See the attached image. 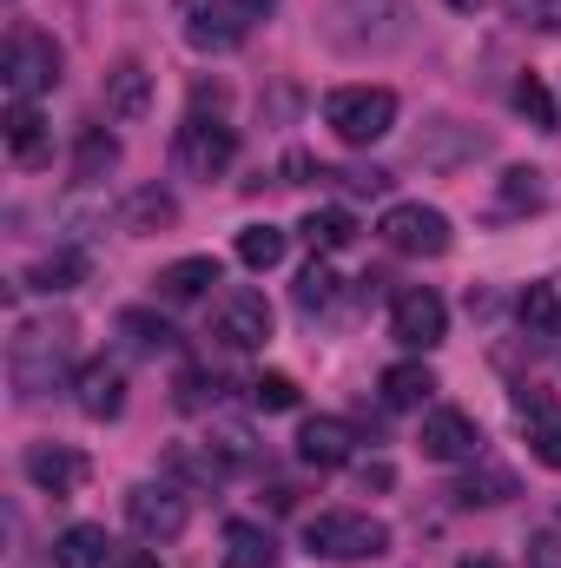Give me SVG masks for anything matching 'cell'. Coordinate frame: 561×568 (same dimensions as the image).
I'll return each instance as SVG.
<instances>
[{"mask_svg": "<svg viewBox=\"0 0 561 568\" xmlns=\"http://www.w3.org/2000/svg\"><path fill=\"white\" fill-rule=\"evenodd\" d=\"M73 344H80V331L67 317H20L13 337H7V377H13V390L20 397L60 390L67 371H73Z\"/></svg>", "mask_w": 561, "mask_h": 568, "instance_id": "obj_1", "label": "cell"}, {"mask_svg": "<svg viewBox=\"0 0 561 568\" xmlns=\"http://www.w3.org/2000/svg\"><path fill=\"white\" fill-rule=\"evenodd\" d=\"M297 232H304V245H310L317 258H330V252H344V245L357 239V219H350L344 205H310Z\"/></svg>", "mask_w": 561, "mask_h": 568, "instance_id": "obj_22", "label": "cell"}, {"mask_svg": "<svg viewBox=\"0 0 561 568\" xmlns=\"http://www.w3.org/2000/svg\"><path fill=\"white\" fill-rule=\"evenodd\" d=\"M113 165H120V140H113L106 126H86L80 145H73V179H80V185H93V179H106Z\"/></svg>", "mask_w": 561, "mask_h": 568, "instance_id": "obj_28", "label": "cell"}, {"mask_svg": "<svg viewBox=\"0 0 561 568\" xmlns=\"http://www.w3.org/2000/svg\"><path fill=\"white\" fill-rule=\"evenodd\" d=\"M324 126L344 145H377L397 126V93L390 87H337L324 100Z\"/></svg>", "mask_w": 561, "mask_h": 568, "instance_id": "obj_4", "label": "cell"}, {"mask_svg": "<svg viewBox=\"0 0 561 568\" xmlns=\"http://www.w3.org/2000/svg\"><path fill=\"white\" fill-rule=\"evenodd\" d=\"M337 179H344L350 192H370V199L390 192V172H384V165H350V172H337Z\"/></svg>", "mask_w": 561, "mask_h": 568, "instance_id": "obj_39", "label": "cell"}, {"mask_svg": "<svg viewBox=\"0 0 561 568\" xmlns=\"http://www.w3.org/2000/svg\"><path fill=\"white\" fill-rule=\"evenodd\" d=\"M542 205H549L542 172H536V165H509V172H502V185H496L489 219H529V212H542Z\"/></svg>", "mask_w": 561, "mask_h": 568, "instance_id": "obj_18", "label": "cell"}, {"mask_svg": "<svg viewBox=\"0 0 561 568\" xmlns=\"http://www.w3.org/2000/svg\"><path fill=\"white\" fill-rule=\"evenodd\" d=\"M390 337H397L404 351H436V344L449 337V304H442L429 284L397 291V297H390Z\"/></svg>", "mask_w": 561, "mask_h": 568, "instance_id": "obj_10", "label": "cell"}, {"mask_svg": "<svg viewBox=\"0 0 561 568\" xmlns=\"http://www.w3.org/2000/svg\"><path fill=\"white\" fill-rule=\"evenodd\" d=\"M429 397H436L429 364H390V371H384V404H390V410H422Z\"/></svg>", "mask_w": 561, "mask_h": 568, "instance_id": "obj_27", "label": "cell"}, {"mask_svg": "<svg viewBox=\"0 0 561 568\" xmlns=\"http://www.w3.org/2000/svg\"><path fill=\"white\" fill-rule=\"evenodd\" d=\"M522 404V417H529V443H536V456L549 463V469H561V404H549V397H516Z\"/></svg>", "mask_w": 561, "mask_h": 568, "instance_id": "obj_26", "label": "cell"}, {"mask_svg": "<svg viewBox=\"0 0 561 568\" xmlns=\"http://www.w3.org/2000/svg\"><path fill=\"white\" fill-rule=\"evenodd\" d=\"M284 252H290V232H278V225H245L238 232V265L245 272H272V265H284Z\"/></svg>", "mask_w": 561, "mask_h": 568, "instance_id": "obj_29", "label": "cell"}, {"mask_svg": "<svg viewBox=\"0 0 561 568\" xmlns=\"http://www.w3.org/2000/svg\"><path fill=\"white\" fill-rule=\"evenodd\" d=\"M152 284H159L165 304H192V297H205V291L218 284V258H205V252H198V258H172Z\"/></svg>", "mask_w": 561, "mask_h": 568, "instance_id": "obj_20", "label": "cell"}, {"mask_svg": "<svg viewBox=\"0 0 561 568\" xmlns=\"http://www.w3.org/2000/svg\"><path fill=\"white\" fill-rule=\"evenodd\" d=\"M350 449H357V429L344 417H304V429H297V463H310V469H344Z\"/></svg>", "mask_w": 561, "mask_h": 568, "instance_id": "obj_16", "label": "cell"}, {"mask_svg": "<svg viewBox=\"0 0 561 568\" xmlns=\"http://www.w3.org/2000/svg\"><path fill=\"white\" fill-rule=\"evenodd\" d=\"M106 113L113 120H145L152 113V67L145 60H120L106 73Z\"/></svg>", "mask_w": 561, "mask_h": 568, "instance_id": "obj_17", "label": "cell"}, {"mask_svg": "<svg viewBox=\"0 0 561 568\" xmlns=\"http://www.w3.org/2000/svg\"><path fill=\"white\" fill-rule=\"evenodd\" d=\"M212 337H218L225 351H265V337H272V304H265V291L232 284V291L212 304Z\"/></svg>", "mask_w": 561, "mask_h": 568, "instance_id": "obj_8", "label": "cell"}, {"mask_svg": "<svg viewBox=\"0 0 561 568\" xmlns=\"http://www.w3.org/2000/svg\"><path fill=\"white\" fill-rule=\"evenodd\" d=\"M120 337H126L133 351H145V357H159V351L178 344V331H172L165 317H152V311H120Z\"/></svg>", "mask_w": 561, "mask_h": 568, "instance_id": "obj_30", "label": "cell"}, {"mask_svg": "<svg viewBox=\"0 0 561 568\" xmlns=\"http://www.w3.org/2000/svg\"><path fill=\"white\" fill-rule=\"evenodd\" d=\"M165 463H172L185 483H225V476H232V469L218 463V449H212V443H172V456H165Z\"/></svg>", "mask_w": 561, "mask_h": 568, "instance_id": "obj_32", "label": "cell"}, {"mask_svg": "<svg viewBox=\"0 0 561 568\" xmlns=\"http://www.w3.org/2000/svg\"><path fill=\"white\" fill-rule=\"evenodd\" d=\"M73 404H80L93 424H113V417L126 410V364H113V357L80 364V377H73Z\"/></svg>", "mask_w": 561, "mask_h": 568, "instance_id": "obj_14", "label": "cell"}, {"mask_svg": "<svg viewBox=\"0 0 561 568\" xmlns=\"http://www.w3.org/2000/svg\"><path fill=\"white\" fill-rule=\"evenodd\" d=\"M252 410H265V417H284V410H297V384H290L284 371H265V377H252Z\"/></svg>", "mask_w": 561, "mask_h": 568, "instance_id": "obj_36", "label": "cell"}, {"mask_svg": "<svg viewBox=\"0 0 561 568\" xmlns=\"http://www.w3.org/2000/svg\"><path fill=\"white\" fill-rule=\"evenodd\" d=\"M27 284L33 291H73V284H86V252H53V258H40L33 272H27Z\"/></svg>", "mask_w": 561, "mask_h": 568, "instance_id": "obj_31", "label": "cell"}, {"mask_svg": "<svg viewBox=\"0 0 561 568\" xmlns=\"http://www.w3.org/2000/svg\"><path fill=\"white\" fill-rule=\"evenodd\" d=\"M449 496H456L462 509H496V503H509V496H516V476H509V469H496V463H476Z\"/></svg>", "mask_w": 561, "mask_h": 568, "instance_id": "obj_25", "label": "cell"}, {"mask_svg": "<svg viewBox=\"0 0 561 568\" xmlns=\"http://www.w3.org/2000/svg\"><path fill=\"white\" fill-rule=\"evenodd\" d=\"M377 239H384L390 252H404V258H442V252L456 245L449 219H442L436 205H422V199H404V205H390V212L377 219Z\"/></svg>", "mask_w": 561, "mask_h": 568, "instance_id": "obj_7", "label": "cell"}, {"mask_svg": "<svg viewBox=\"0 0 561 568\" xmlns=\"http://www.w3.org/2000/svg\"><path fill=\"white\" fill-rule=\"evenodd\" d=\"M456 568H502V562H496V556H462Z\"/></svg>", "mask_w": 561, "mask_h": 568, "instance_id": "obj_43", "label": "cell"}, {"mask_svg": "<svg viewBox=\"0 0 561 568\" xmlns=\"http://www.w3.org/2000/svg\"><path fill=\"white\" fill-rule=\"evenodd\" d=\"M113 568H159V556H152V549H120Z\"/></svg>", "mask_w": 561, "mask_h": 568, "instance_id": "obj_42", "label": "cell"}, {"mask_svg": "<svg viewBox=\"0 0 561 568\" xmlns=\"http://www.w3.org/2000/svg\"><path fill=\"white\" fill-rule=\"evenodd\" d=\"M516 317H522V331H529V337H561V284H549V278L522 284Z\"/></svg>", "mask_w": 561, "mask_h": 568, "instance_id": "obj_24", "label": "cell"}, {"mask_svg": "<svg viewBox=\"0 0 561 568\" xmlns=\"http://www.w3.org/2000/svg\"><path fill=\"white\" fill-rule=\"evenodd\" d=\"M509 100H516V113H522V120H529L536 133H555V120H561V113H555V93H549V87H542L536 73H522Z\"/></svg>", "mask_w": 561, "mask_h": 568, "instance_id": "obj_33", "label": "cell"}, {"mask_svg": "<svg viewBox=\"0 0 561 568\" xmlns=\"http://www.w3.org/2000/svg\"><path fill=\"white\" fill-rule=\"evenodd\" d=\"M330 304H337V272H330L324 258H310V265L297 272V311L317 317V311H330Z\"/></svg>", "mask_w": 561, "mask_h": 568, "instance_id": "obj_35", "label": "cell"}, {"mask_svg": "<svg viewBox=\"0 0 561 568\" xmlns=\"http://www.w3.org/2000/svg\"><path fill=\"white\" fill-rule=\"evenodd\" d=\"M502 7H509V20H522L536 33H561V0H502Z\"/></svg>", "mask_w": 561, "mask_h": 568, "instance_id": "obj_37", "label": "cell"}, {"mask_svg": "<svg viewBox=\"0 0 561 568\" xmlns=\"http://www.w3.org/2000/svg\"><path fill=\"white\" fill-rule=\"evenodd\" d=\"M304 549L324 562H377L390 549V529L364 509H317L304 523Z\"/></svg>", "mask_w": 561, "mask_h": 568, "instance_id": "obj_3", "label": "cell"}, {"mask_svg": "<svg viewBox=\"0 0 561 568\" xmlns=\"http://www.w3.org/2000/svg\"><path fill=\"white\" fill-rule=\"evenodd\" d=\"M205 443L218 449V463H225V469H252V463L265 456V449H258V436H252L245 424H212V436H205Z\"/></svg>", "mask_w": 561, "mask_h": 568, "instance_id": "obj_34", "label": "cell"}, {"mask_svg": "<svg viewBox=\"0 0 561 568\" xmlns=\"http://www.w3.org/2000/svg\"><path fill=\"white\" fill-rule=\"evenodd\" d=\"M20 469H27V483H33L40 496H73V489H86V476H93V463H86L73 443H27Z\"/></svg>", "mask_w": 561, "mask_h": 568, "instance_id": "obj_13", "label": "cell"}, {"mask_svg": "<svg viewBox=\"0 0 561 568\" xmlns=\"http://www.w3.org/2000/svg\"><path fill=\"white\" fill-rule=\"evenodd\" d=\"M225 568H278V536L258 523H225Z\"/></svg>", "mask_w": 561, "mask_h": 568, "instance_id": "obj_21", "label": "cell"}, {"mask_svg": "<svg viewBox=\"0 0 561 568\" xmlns=\"http://www.w3.org/2000/svg\"><path fill=\"white\" fill-rule=\"evenodd\" d=\"M357 476H364V489H390V483H397V469H390V463H364Z\"/></svg>", "mask_w": 561, "mask_h": 568, "instance_id": "obj_41", "label": "cell"}, {"mask_svg": "<svg viewBox=\"0 0 561 568\" xmlns=\"http://www.w3.org/2000/svg\"><path fill=\"white\" fill-rule=\"evenodd\" d=\"M218 397V377L212 371H178V410H205Z\"/></svg>", "mask_w": 561, "mask_h": 568, "instance_id": "obj_38", "label": "cell"}, {"mask_svg": "<svg viewBox=\"0 0 561 568\" xmlns=\"http://www.w3.org/2000/svg\"><path fill=\"white\" fill-rule=\"evenodd\" d=\"M232 159H238V133H232L218 113H185V120H178V165H185V172L218 179Z\"/></svg>", "mask_w": 561, "mask_h": 568, "instance_id": "obj_11", "label": "cell"}, {"mask_svg": "<svg viewBox=\"0 0 561 568\" xmlns=\"http://www.w3.org/2000/svg\"><path fill=\"white\" fill-rule=\"evenodd\" d=\"M278 0H185V40L198 53H232Z\"/></svg>", "mask_w": 561, "mask_h": 568, "instance_id": "obj_5", "label": "cell"}, {"mask_svg": "<svg viewBox=\"0 0 561 568\" xmlns=\"http://www.w3.org/2000/svg\"><path fill=\"white\" fill-rule=\"evenodd\" d=\"M120 225L145 239V232H165V225H178V199L172 192H159V185H140L126 205H120Z\"/></svg>", "mask_w": 561, "mask_h": 568, "instance_id": "obj_23", "label": "cell"}, {"mask_svg": "<svg viewBox=\"0 0 561 568\" xmlns=\"http://www.w3.org/2000/svg\"><path fill=\"white\" fill-rule=\"evenodd\" d=\"M324 40L337 53H390L410 40V0H330Z\"/></svg>", "mask_w": 561, "mask_h": 568, "instance_id": "obj_2", "label": "cell"}, {"mask_svg": "<svg viewBox=\"0 0 561 568\" xmlns=\"http://www.w3.org/2000/svg\"><path fill=\"white\" fill-rule=\"evenodd\" d=\"M126 523H133L140 542H172V536H185L192 503H185L178 483H133V496H126Z\"/></svg>", "mask_w": 561, "mask_h": 568, "instance_id": "obj_9", "label": "cell"}, {"mask_svg": "<svg viewBox=\"0 0 561 568\" xmlns=\"http://www.w3.org/2000/svg\"><path fill=\"white\" fill-rule=\"evenodd\" d=\"M0 80H7V100H40V93L60 80V47H53V33L13 27L7 60H0Z\"/></svg>", "mask_w": 561, "mask_h": 568, "instance_id": "obj_6", "label": "cell"}, {"mask_svg": "<svg viewBox=\"0 0 561 568\" xmlns=\"http://www.w3.org/2000/svg\"><path fill=\"white\" fill-rule=\"evenodd\" d=\"M7 152H13V165H27V172H40L47 159H53V126H47V113L33 106V100H7Z\"/></svg>", "mask_w": 561, "mask_h": 568, "instance_id": "obj_15", "label": "cell"}, {"mask_svg": "<svg viewBox=\"0 0 561 568\" xmlns=\"http://www.w3.org/2000/svg\"><path fill=\"white\" fill-rule=\"evenodd\" d=\"M53 568H113V536L100 523H73L53 542Z\"/></svg>", "mask_w": 561, "mask_h": 568, "instance_id": "obj_19", "label": "cell"}, {"mask_svg": "<svg viewBox=\"0 0 561 568\" xmlns=\"http://www.w3.org/2000/svg\"><path fill=\"white\" fill-rule=\"evenodd\" d=\"M417 449L429 463H476L482 456V424L469 410H456V404H436V410H422Z\"/></svg>", "mask_w": 561, "mask_h": 568, "instance_id": "obj_12", "label": "cell"}, {"mask_svg": "<svg viewBox=\"0 0 561 568\" xmlns=\"http://www.w3.org/2000/svg\"><path fill=\"white\" fill-rule=\"evenodd\" d=\"M529 568H561V529H536L529 536Z\"/></svg>", "mask_w": 561, "mask_h": 568, "instance_id": "obj_40", "label": "cell"}]
</instances>
